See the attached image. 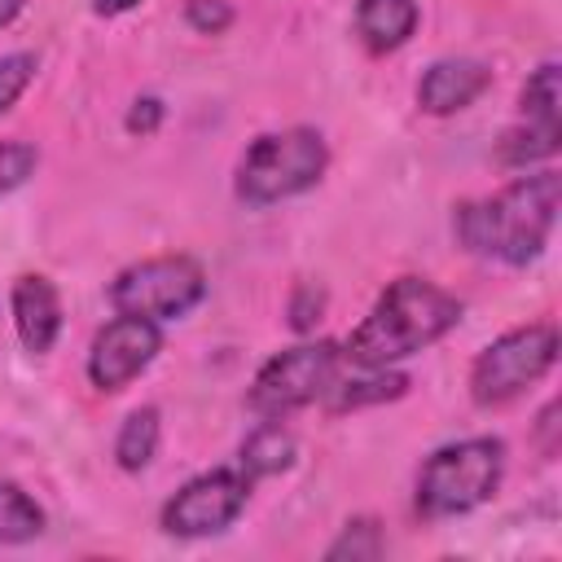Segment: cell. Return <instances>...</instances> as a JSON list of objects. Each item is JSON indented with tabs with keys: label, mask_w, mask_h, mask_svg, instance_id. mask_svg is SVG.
Segmentation results:
<instances>
[{
	"label": "cell",
	"mask_w": 562,
	"mask_h": 562,
	"mask_svg": "<svg viewBox=\"0 0 562 562\" xmlns=\"http://www.w3.org/2000/svg\"><path fill=\"white\" fill-rule=\"evenodd\" d=\"M457 321H461L457 294H448L426 277H400L378 294L369 316L351 329L342 356L356 369H391L395 360L439 342Z\"/></svg>",
	"instance_id": "1"
},
{
	"label": "cell",
	"mask_w": 562,
	"mask_h": 562,
	"mask_svg": "<svg viewBox=\"0 0 562 562\" xmlns=\"http://www.w3.org/2000/svg\"><path fill=\"white\" fill-rule=\"evenodd\" d=\"M558 193H562L558 171L518 176L496 198L461 202L457 206V237L474 255H487V259L522 268L544 250V241L553 233Z\"/></svg>",
	"instance_id": "2"
},
{
	"label": "cell",
	"mask_w": 562,
	"mask_h": 562,
	"mask_svg": "<svg viewBox=\"0 0 562 562\" xmlns=\"http://www.w3.org/2000/svg\"><path fill=\"white\" fill-rule=\"evenodd\" d=\"M505 474V443L492 435L457 439L430 452L417 474V509L426 518H457L496 496Z\"/></svg>",
	"instance_id": "3"
},
{
	"label": "cell",
	"mask_w": 562,
	"mask_h": 562,
	"mask_svg": "<svg viewBox=\"0 0 562 562\" xmlns=\"http://www.w3.org/2000/svg\"><path fill=\"white\" fill-rule=\"evenodd\" d=\"M329 167L325 136L312 127H285V132H263L246 145L237 162V198L250 206H272L285 202L303 189H312Z\"/></svg>",
	"instance_id": "4"
},
{
	"label": "cell",
	"mask_w": 562,
	"mask_h": 562,
	"mask_svg": "<svg viewBox=\"0 0 562 562\" xmlns=\"http://www.w3.org/2000/svg\"><path fill=\"white\" fill-rule=\"evenodd\" d=\"M553 360H558V329L549 321L518 325L479 351V360L470 369V395L483 408L509 404L531 382H540L553 369Z\"/></svg>",
	"instance_id": "5"
},
{
	"label": "cell",
	"mask_w": 562,
	"mask_h": 562,
	"mask_svg": "<svg viewBox=\"0 0 562 562\" xmlns=\"http://www.w3.org/2000/svg\"><path fill=\"white\" fill-rule=\"evenodd\" d=\"M206 294V272L189 255H154L132 268H123L110 285V303L132 316L149 321H176L189 307H198Z\"/></svg>",
	"instance_id": "6"
},
{
	"label": "cell",
	"mask_w": 562,
	"mask_h": 562,
	"mask_svg": "<svg viewBox=\"0 0 562 562\" xmlns=\"http://www.w3.org/2000/svg\"><path fill=\"white\" fill-rule=\"evenodd\" d=\"M338 360H342V351L329 338L277 351L250 382V408L263 413V417H281L290 408H303V404L321 400L338 378Z\"/></svg>",
	"instance_id": "7"
},
{
	"label": "cell",
	"mask_w": 562,
	"mask_h": 562,
	"mask_svg": "<svg viewBox=\"0 0 562 562\" xmlns=\"http://www.w3.org/2000/svg\"><path fill=\"white\" fill-rule=\"evenodd\" d=\"M558 140H562V88H558V61H544L522 83L518 123L501 136L496 158L505 167H527V162L549 158L558 149Z\"/></svg>",
	"instance_id": "8"
},
{
	"label": "cell",
	"mask_w": 562,
	"mask_h": 562,
	"mask_svg": "<svg viewBox=\"0 0 562 562\" xmlns=\"http://www.w3.org/2000/svg\"><path fill=\"white\" fill-rule=\"evenodd\" d=\"M250 496V479L241 470H206L189 479L167 505H162V531L167 536H215L224 531Z\"/></svg>",
	"instance_id": "9"
},
{
	"label": "cell",
	"mask_w": 562,
	"mask_h": 562,
	"mask_svg": "<svg viewBox=\"0 0 562 562\" xmlns=\"http://www.w3.org/2000/svg\"><path fill=\"white\" fill-rule=\"evenodd\" d=\"M158 351H162L158 321L119 312L105 329H97V338L88 347V378L101 391H123L132 378H140L154 364Z\"/></svg>",
	"instance_id": "10"
},
{
	"label": "cell",
	"mask_w": 562,
	"mask_h": 562,
	"mask_svg": "<svg viewBox=\"0 0 562 562\" xmlns=\"http://www.w3.org/2000/svg\"><path fill=\"white\" fill-rule=\"evenodd\" d=\"M492 83V70L474 57H443L435 66H426L422 83H417V105L426 114H457L470 101H479Z\"/></svg>",
	"instance_id": "11"
},
{
	"label": "cell",
	"mask_w": 562,
	"mask_h": 562,
	"mask_svg": "<svg viewBox=\"0 0 562 562\" xmlns=\"http://www.w3.org/2000/svg\"><path fill=\"white\" fill-rule=\"evenodd\" d=\"M13 325H18V338L26 351H48L57 342V329H61V299L53 290L48 277L40 272H26L13 281Z\"/></svg>",
	"instance_id": "12"
},
{
	"label": "cell",
	"mask_w": 562,
	"mask_h": 562,
	"mask_svg": "<svg viewBox=\"0 0 562 562\" xmlns=\"http://www.w3.org/2000/svg\"><path fill=\"white\" fill-rule=\"evenodd\" d=\"M356 31L373 53H391L417 31V0H360Z\"/></svg>",
	"instance_id": "13"
},
{
	"label": "cell",
	"mask_w": 562,
	"mask_h": 562,
	"mask_svg": "<svg viewBox=\"0 0 562 562\" xmlns=\"http://www.w3.org/2000/svg\"><path fill=\"white\" fill-rule=\"evenodd\" d=\"M290 461H294V435L281 430L277 422H263V426L241 443V474H246V479L281 474Z\"/></svg>",
	"instance_id": "14"
},
{
	"label": "cell",
	"mask_w": 562,
	"mask_h": 562,
	"mask_svg": "<svg viewBox=\"0 0 562 562\" xmlns=\"http://www.w3.org/2000/svg\"><path fill=\"white\" fill-rule=\"evenodd\" d=\"M158 435H162L158 408L145 404V408L127 413V422H123V430H119V439H114L119 465H123V470H145V465L154 461V452H158Z\"/></svg>",
	"instance_id": "15"
},
{
	"label": "cell",
	"mask_w": 562,
	"mask_h": 562,
	"mask_svg": "<svg viewBox=\"0 0 562 562\" xmlns=\"http://www.w3.org/2000/svg\"><path fill=\"white\" fill-rule=\"evenodd\" d=\"M404 386H408L404 373H391V369H364V378H356V382H338V378H334V386H329L325 395H334L329 408L342 413V408H360V404L395 400V395H404Z\"/></svg>",
	"instance_id": "16"
},
{
	"label": "cell",
	"mask_w": 562,
	"mask_h": 562,
	"mask_svg": "<svg viewBox=\"0 0 562 562\" xmlns=\"http://www.w3.org/2000/svg\"><path fill=\"white\" fill-rule=\"evenodd\" d=\"M44 531V509L18 487L0 483V544H22Z\"/></svg>",
	"instance_id": "17"
},
{
	"label": "cell",
	"mask_w": 562,
	"mask_h": 562,
	"mask_svg": "<svg viewBox=\"0 0 562 562\" xmlns=\"http://www.w3.org/2000/svg\"><path fill=\"white\" fill-rule=\"evenodd\" d=\"M382 549H386V540H382V527L373 522V518H351L347 527H342V536L325 549V558L329 562H373V558H382Z\"/></svg>",
	"instance_id": "18"
},
{
	"label": "cell",
	"mask_w": 562,
	"mask_h": 562,
	"mask_svg": "<svg viewBox=\"0 0 562 562\" xmlns=\"http://www.w3.org/2000/svg\"><path fill=\"white\" fill-rule=\"evenodd\" d=\"M35 162H40L35 145H26V140H0V198L13 193L18 184H26V176L35 171Z\"/></svg>",
	"instance_id": "19"
},
{
	"label": "cell",
	"mask_w": 562,
	"mask_h": 562,
	"mask_svg": "<svg viewBox=\"0 0 562 562\" xmlns=\"http://www.w3.org/2000/svg\"><path fill=\"white\" fill-rule=\"evenodd\" d=\"M31 79H35V53H9V57H0V114L26 92Z\"/></svg>",
	"instance_id": "20"
},
{
	"label": "cell",
	"mask_w": 562,
	"mask_h": 562,
	"mask_svg": "<svg viewBox=\"0 0 562 562\" xmlns=\"http://www.w3.org/2000/svg\"><path fill=\"white\" fill-rule=\"evenodd\" d=\"M184 13H189V26H198L206 35H215V31H224L233 22V9L224 0H189Z\"/></svg>",
	"instance_id": "21"
},
{
	"label": "cell",
	"mask_w": 562,
	"mask_h": 562,
	"mask_svg": "<svg viewBox=\"0 0 562 562\" xmlns=\"http://www.w3.org/2000/svg\"><path fill=\"white\" fill-rule=\"evenodd\" d=\"M162 123V101L158 97H140L127 114V132H154Z\"/></svg>",
	"instance_id": "22"
},
{
	"label": "cell",
	"mask_w": 562,
	"mask_h": 562,
	"mask_svg": "<svg viewBox=\"0 0 562 562\" xmlns=\"http://www.w3.org/2000/svg\"><path fill=\"white\" fill-rule=\"evenodd\" d=\"M92 4H97V13H110L114 18V13H127L136 0H92Z\"/></svg>",
	"instance_id": "23"
},
{
	"label": "cell",
	"mask_w": 562,
	"mask_h": 562,
	"mask_svg": "<svg viewBox=\"0 0 562 562\" xmlns=\"http://www.w3.org/2000/svg\"><path fill=\"white\" fill-rule=\"evenodd\" d=\"M22 13V0H0V26H9Z\"/></svg>",
	"instance_id": "24"
}]
</instances>
